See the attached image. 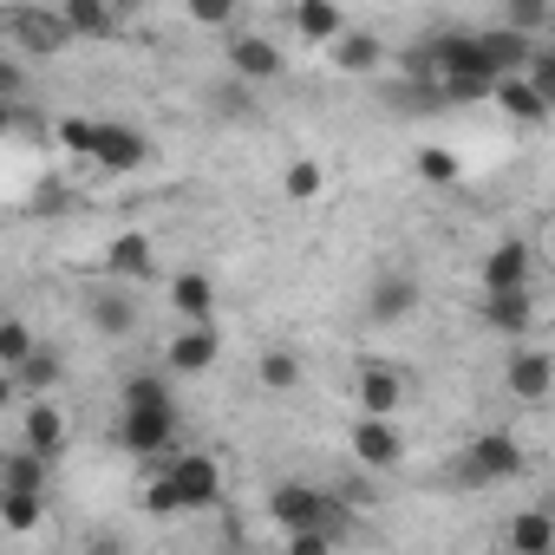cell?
<instances>
[{
  "label": "cell",
  "instance_id": "d4e9b609",
  "mask_svg": "<svg viewBox=\"0 0 555 555\" xmlns=\"http://www.w3.org/2000/svg\"><path fill=\"white\" fill-rule=\"evenodd\" d=\"M170 308H177V321H209L216 314V282H209V274H177V282H170Z\"/></svg>",
  "mask_w": 555,
  "mask_h": 555
},
{
  "label": "cell",
  "instance_id": "ffe728a7",
  "mask_svg": "<svg viewBox=\"0 0 555 555\" xmlns=\"http://www.w3.org/2000/svg\"><path fill=\"white\" fill-rule=\"evenodd\" d=\"M255 379H261V392L288 399V392H301V386H308V366H301V353H295V347H261Z\"/></svg>",
  "mask_w": 555,
  "mask_h": 555
},
{
  "label": "cell",
  "instance_id": "836d02e7",
  "mask_svg": "<svg viewBox=\"0 0 555 555\" xmlns=\"http://www.w3.org/2000/svg\"><path fill=\"white\" fill-rule=\"evenodd\" d=\"M53 144L73 151V157H92V144H99V118H60V125H53Z\"/></svg>",
  "mask_w": 555,
  "mask_h": 555
},
{
  "label": "cell",
  "instance_id": "f1b7e54d",
  "mask_svg": "<svg viewBox=\"0 0 555 555\" xmlns=\"http://www.w3.org/2000/svg\"><path fill=\"white\" fill-rule=\"evenodd\" d=\"M40 516H47V490H0V522L14 535H34Z\"/></svg>",
  "mask_w": 555,
  "mask_h": 555
},
{
  "label": "cell",
  "instance_id": "7c38bea8",
  "mask_svg": "<svg viewBox=\"0 0 555 555\" xmlns=\"http://www.w3.org/2000/svg\"><path fill=\"white\" fill-rule=\"evenodd\" d=\"M477 282H483V288H529V282H535V248H529L522 235L490 242V255H483V268H477Z\"/></svg>",
  "mask_w": 555,
  "mask_h": 555
},
{
  "label": "cell",
  "instance_id": "7a4b0ae2",
  "mask_svg": "<svg viewBox=\"0 0 555 555\" xmlns=\"http://www.w3.org/2000/svg\"><path fill=\"white\" fill-rule=\"evenodd\" d=\"M118 444L131 457H164L177 444V399H157V405H125L118 418Z\"/></svg>",
  "mask_w": 555,
  "mask_h": 555
},
{
  "label": "cell",
  "instance_id": "277c9868",
  "mask_svg": "<svg viewBox=\"0 0 555 555\" xmlns=\"http://www.w3.org/2000/svg\"><path fill=\"white\" fill-rule=\"evenodd\" d=\"M268 516L282 522V529H340V503L327 496V490H314V483H274L268 490Z\"/></svg>",
  "mask_w": 555,
  "mask_h": 555
},
{
  "label": "cell",
  "instance_id": "30bf717a",
  "mask_svg": "<svg viewBox=\"0 0 555 555\" xmlns=\"http://www.w3.org/2000/svg\"><path fill=\"white\" fill-rule=\"evenodd\" d=\"M477 314H483V327L503 334V340H529V334H535V295H529V288H483Z\"/></svg>",
  "mask_w": 555,
  "mask_h": 555
},
{
  "label": "cell",
  "instance_id": "484cf974",
  "mask_svg": "<svg viewBox=\"0 0 555 555\" xmlns=\"http://www.w3.org/2000/svg\"><path fill=\"white\" fill-rule=\"evenodd\" d=\"M412 170H418V183H425V190H451V183L464 177V157H457L451 144H418Z\"/></svg>",
  "mask_w": 555,
  "mask_h": 555
},
{
  "label": "cell",
  "instance_id": "cb8c5ba5",
  "mask_svg": "<svg viewBox=\"0 0 555 555\" xmlns=\"http://www.w3.org/2000/svg\"><path fill=\"white\" fill-rule=\"evenodd\" d=\"M477 40H483V60H490V73L503 79V73H522V60H529V34H509V27H477Z\"/></svg>",
  "mask_w": 555,
  "mask_h": 555
},
{
  "label": "cell",
  "instance_id": "ab89813d",
  "mask_svg": "<svg viewBox=\"0 0 555 555\" xmlns=\"http://www.w3.org/2000/svg\"><path fill=\"white\" fill-rule=\"evenodd\" d=\"M8 131H21V105H14V99H0V138H8Z\"/></svg>",
  "mask_w": 555,
  "mask_h": 555
},
{
  "label": "cell",
  "instance_id": "5bb4252c",
  "mask_svg": "<svg viewBox=\"0 0 555 555\" xmlns=\"http://www.w3.org/2000/svg\"><path fill=\"white\" fill-rule=\"evenodd\" d=\"M86 321H92V334H105V340H131V334H138V295H125V282L92 288V295H86Z\"/></svg>",
  "mask_w": 555,
  "mask_h": 555
},
{
  "label": "cell",
  "instance_id": "f546056e",
  "mask_svg": "<svg viewBox=\"0 0 555 555\" xmlns=\"http://www.w3.org/2000/svg\"><path fill=\"white\" fill-rule=\"evenodd\" d=\"M0 490H47V457L40 451H8L0 457Z\"/></svg>",
  "mask_w": 555,
  "mask_h": 555
},
{
  "label": "cell",
  "instance_id": "3957f363",
  "mask_svg": "<svg viewBox=\"0 0 555 555\" xmlns=\"http://www.w3.org/2000/svg\"><path fill=\"white\" fill-rule=\"evenodd\" d=\"M522 470H529V457H522L516 431H477L464 444V483H509Z\"/></svg>",
  "mask_w": 555,
  "mask_h": 555
},
{
  "label": "cell",
  "instance_id": "9a60e30c",
  "mask_svg": "<svg viewBox=\"0 0 555 555\" xmlns=\"http://www.w3.org/2000/svg\"><path fill=\"white\" fill-rule=\"evenodd\" d=\"M353 405L360 412H373V418H399V405H405V373L399 366H360V379H353Z\"/></svg>",
  "mask_w": 555,
  "mask_h": 555
},
{
  "label": "cell",
  "instance_id": "4dcf8cb0",
  "mask_svg": "<svg viewBox=\"0 0 555 555\" xmlns=\"http://www.w3.org/2000/svg\"><path fill=\"white\" fill-rule=\"evenodd\" d=\"M282 190H288V203H314V196L327 190V170H321V157H295V164L282 170Z\"/></svg>",
  "mask_w": 555,
  "mask_h": 555
},
{
  "label": "cell",
  "instance_id": "d6a6232c",
  "mask_svg": "<svg viewBox=\"0 0 555 555\" xmlns=\"http://www.w3.org/2000/svg\"><path fill=\"white\" fill-rule=\"evenodd\" d=\"M34 347H40V340H34V327H27V321H14V314H0V366L14 373V366H21V360L34 353Z\"/></svg>",
  "mask_w": 555,
  "mask_h": 555
},
{
  "label": "cell",
  "instance_id": "44dd1931",
  "mask_svg": "<svg viewBox=\"0 0 555 555\" xmlns=\"http://www.w3.org/2000/svg\"><path fill=\"white\" fill-rule=\"evenodd\" d=\"M60 21L73 40H118V14H112V0H60Z\"/></svg>",
  "mask_w": 555,
  "mask_h": 555
},
{
  "label": "cell",
  "instance_id": "b9f144b4",
  "mask_svg": "<svg viewBox=\"0 0 555 555\" xmlns=\"http://www.w3.org/2000/svg\"><path fill=\"white\" fill-rule=\"evenodd\" d=\"M138 8H144V0H112V14H118V21H125V14H138Z\"/></svg>",
  "mask_w": 555,
  "mask_h": 555
},
{
  "label": "cell",
  "instance_id": "60d3db41",
  "mask_svg": "<svg viewBox=\"0 0 555 555\" xmlns=\"http://www.w3.org/2000/svg\"><path fill=\"white\" fill-rule=\"evenodd\" d=\"M14 399H21V386H14V373H8V366H0V412H8Z\"/></svg>",
  "mask_w": 555,
  "mask_h": 555
},
{
  "label": "cell",
  "instance_id": "4fadbf2b",
  "mask_svg": "<svg viewBox=\"0 0 555 555\" xmlns=\"http://www.w3.org/2000/svg\"><path fill=\"white\" fill-rule=\"evenodd\" d=\"M216 360H222V334H216L209 321H183V334L164 347V366H170V373H183V379L209 373Z\"/></svg>",
  "mask_w": 555,
  "mask_h": 555
},
{
  "label": "cell",
  "instance_id": "6da1fadb",
  "mask_svg": "<svg viewBox=\"0 0 555 555\" xmlns=\"http://www.w3.org/2000/svg\"><path fill=\"white\" fill-rule=\"evenodd\" d=\"M425 60H431V86H457V79H483V86H496L477 27H451V34H438Z\"/></svg>",
  "mask_w": 555,
  "mask_h": 555
},
{
  "label": "cell",
  "instance_id": "ba28073f",
  "mask_svg": "<svg viewBox=\"0 0 555 555\" xmlns=\"http://www.w3.org/2000/svg\"><path fill=\"white\" fill-rule=\"evenodd\" d=\"M86 164H99L105 177H131V170L151 164V138H144L138 125H112V118H99V144H92Z\"/></svg>",
  "mask_w": 555,
  "mask_h": 555
},
{
  "label": "cell",
  "instance_id": "d590c367",
  "mask_svg": "<svg viewBox=\"0 0 555 555\" xmlns=\"http://www.w3.org/2000/svg\"><path fill=\"white\" fill-rule=\"evenodd\" d=\"M216 112L222 118H255V92L242 79H229V86H216Z\"/></svg>",
  "mask_w": 555,
  "mask_h": 555
},
{
  "label": "cell",
  "instance_id": "1f68e13d",
  "mask_svg": "<svg viewBox=\"0 0 555 555\" xmlns=\"http://www.w3.org/2000/svg\"><path fill=\"white\" fill-rule=\"evenodd\" d=\"M503 27L542 40V34H548V0H503Z\"/></svg>",
  "mask_w": 555,
  "mask_h": 555
},
{
  "label": "cell",
  "instance_id": "8992f818",
  "mask_svg": "<svg viewBox=\"0 0 555 555\" xmlns=\"http://www.w3.org/2000/svg\"><path fill=\"white\" fill-rule=\"evenodd\" d=\"M347 451H353L366 470H399V464H405V425H399V418H373V412H360L353 431H347Z\"/></svg>",
  "mask_w": 555,
  "mask_h": 555
},
{
  "label": "cell",
  "instance_id": "2e32d148",
  "mask_svg": "<svg viewBox=\"0 0 555 555\" xmlns=\"http://www.w3.org/2000/svg\"><path fill=\"white\" fill-rule=\"evenodd\" d=\"M151 268H157V255H151V235L144 229H125V235L105 242V274H112V282L138 288V282H151Z\"/></svg>",
  "mask_w": 555,
  "mask_h": 555
},
{
  "label": "cell",
  "instance_id": "74e56055",
  "mask_svg": "<svg viewBox=\"0 0 555 555\" xmlns=\"http://www.w3.org/2000/svg\"><path fill=\"white\" fill-rule=\"evenodd\" d=\"M334 535H340V529H327V522H321V529H288V542H295V555H321V548H327Z\"/></svg>",
  "mask_w": 555,
  "mask_h": 555
},
{
  "label": "cell",
  "instance_id": "8d00e7d4",
  "mask_svg": "<svg viewBox=\"0 0 555 555\" xmlns=\"http://www.w3.org/2000/svg\"><path fill=\"white\" fill-rule=\"evenodd\" d=\"M157 399H170V386H164L157 373H138V379H125V405H157Z\"/></svg>",
  "mask_w": 555,
  "mask_h": 555
},
{
  "label": "cell",
  "instance_id": "8fae6325",
  "mask_svg": "<svg viewBox=\"0 0 555 555\" xmlns=\"http://www.w3.org/2000/svg\"><path fill=\"white\" fill-rule=\"evenodd\" d=\"M509 347H516V353H509V366H503L509 399L542 405V399H548V386H555V360H548V347H522V340H509Z\"/></svg>",
  "mask_w": 555,
  "mask_h": 555
},
{
  "label": "cell",
  "instance_id": "603a6c76",
  "mask_svg": "<svg viewBox=\"0 0 555 555\" xmlns=\"http://www.w3.org/2000/svg\"><path fill=\"white\" fill-rule=\"evenodd\" d=\"M490 99H496V105H503V118H516V125H548V112H555L542 92H529V86H522V73H503V79L490 86Z\"/></svg>",
  "mask_w": 555,
  "mask_h": 555
},
{
  "label": "cell",
  "instance_id": "e575fe53",
  "mask_svg": "<svg viewBox=\"0 0 555 555\" xmlns=\"http://www.w3.org/2000/svg\"><path fill=\"white\" fill-rule=\"evenodd\" d=\"M183 14H190L196 27H235L242 0H183Z\"/></svg>",
  "mask_w": 555,
  "mask_h": 555
},
{
  "label": "cell",
  "instance_id": "52a82bcc",
  "mask_svg": "<svg viewBox=\"0 0 555 555\" xmlns=\"http://www.w3.org/2000/svg\"><path fill=\"white\" fill-rule=\"evenodd\" d=\"M8 34H14V47L34 53V60H60V53L73 47L60 8H14V14H8Z\"/></svg>",
  "mask_w": 555,
  "mask_h": 555
},
{
  "label": "cell",
  "instance_id": "7402d4cb",
  "mask_svg": "<svg viewBox=\"0 0 555 555\" xmlns=\"http://www.w3.org/2000/svg\"><path fill=\"white\" fill-rule=\"evenodd\" d=\"M288 21H295V40H308V47H327V40L347 27V8H340V0H295V8H288Z\"/></svg>",
  "mask_w": 555,
  "mask_h": 555
},
{
  "label": "cell",
  "instance_id": "e0dca14e",
  "mask_svg": "<svg viewBox=\"0 0 555 555\" xmlns=\"http://www.w3.org/2000/svg\"><path fill=\"white\" fill-rule=\"evenodd\" d=\"M21 444L27 451H40L47 464L66 451V412L53 405V392H40V399H27V418H21Z\"/></svg>",
  "mask_w": 555,
  "mask_h": 555
},
{
  "label": "cell",
  "instance_id": "f35d334b",
  "mask_svg": "<svg viewBox=\"0 0 555 555\" xmlns=\"http://www.w3.org/2000/svg\"><path fill=\"white\" fill-rule=\"evenodd\" d=\"M40 216H60L66 209V183H40V203H34Z\"/></svg>",
  "mask_w": 555,
  "mask_h": 555
},
{
  "label": "cell",
  "instance_id": "5b68a950",
  "mask_svg": "<svg viewBox=\"0 0 555 555\" xmlns=\"http://www.w3.org/2000/svg\"><path fill=\"white\" fill-rule=\"evenodd\" d=\"M164 483H170L177 509H209V503L222 496V464H216L209 451H177V457L164 464Z\"/></svg>",
  "mask_w": 555,
  "mask_h": 555
},
{
  "label": "cell",
  "instance_id": "9c48e42d",
  "mask_svg": "<svg viewBox=\"0 0 555 555\" xmlns=\"http://www.w3.org/2000/svg\"><path fill=\"white\" fill-rule=\"evenodd\" d=\"M222 60H229V73L242 79V86H268V79H282V47H274L268 34H229L222 40Z\"/></svg>",
  "mask_w": 555,
  "mask_h": 555
},
{
  "label": "cell",
  "instance_id": "ac0fdd59",
  "mask_svg": "<svg viewBox=\"0 0 555 555\" xmlns=\"http://www.w3.org/2000/svg\"><path fill=\"white\" fill-rule=\"evenodd\" d=\"M412 314H418V282H412V274H379L373 295H366V321L373 327H399Z\"/></svg>",
  "mask_w": 555,
  "mask_h": 555
},
{
  "label": "cell",
  "instance_id": "83f0119b",
  "mask_svg": "<svg viewBox=\"0 0 555 555\" xmlns=\"http://www.w3.org/2000/svg\"><path fill=\"white\" fill-rule=\"evenodd\" d=\"M555 542V522L542 516V509H522V516H509V529H503V548H516V555H542Z\"/></svg>",
  "mask_w": 555,
  "mask_h": 555
},
{
  "label": "cell",
  "instance_id": "d6986e66",
  "mask_svg": "<svg viewBox=\"0 0 555 555\" xmlns=\"http://www.w3.org/2000/svg\"><path fill=\"white\" fill-rule=\"evenodd\" d=\"M327 53H334V66H340V73H353V79H366V73H379V66H386V40H379V34H366V27H340V34L327 40Z\"/></svg>",
  "mask_w": 555,
  "mask_h": 555
},
{
  "label": "cell",
  "instance_id": "4316f807",
  "mask_svg": "<svg viewBox=\"0 0 555 555\" xmlns=\"http://www.w3.org/2000/svg\"><path fill=\"white\" fill-rule=\"evenodd\" d=\"M60 373H66V366H60V353H53V347H34V353L14 366V386H21V399H40V392H53V386H60Z\"/></svg>",
  "mask_w": 555,
  "mask_h": 555
}]
</instances>
